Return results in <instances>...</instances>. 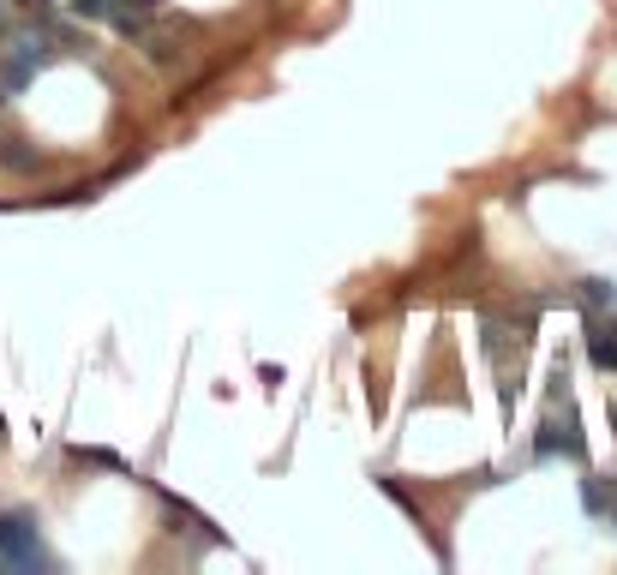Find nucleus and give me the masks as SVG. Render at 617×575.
Returning a JSON list of instances; mask_svg holds the SVG:
<instances>
[{"label":"nucleus","instance_id":"obj_1","mask_svg":"<svg viewBox=\"0 0 617 575\" xmlns=\"http://www.w3.org/2000/svg\"><path fill=\"white\" fill-rule=\"evenodd\" d=\"M0 570H48V552L30 516H0Z\"/></svg>","mask_w":617,"mask_h":575},{"label":"nucleus","instance_id":"obj_2","mask_svg":"<svg viewBox=\"0 0 617 575\" xmlns=\"http://www.w3.org/2000/svg\"><path fill=\"white\" fill-rule=\"evenodd\" d=\"M588 354H594L600 372H617V318H594V330H588Z\"/></svg>","mask_w":617,"mask_h":575},{"label":"nucleus","instance_id":"obj_3","mask_svg":"<svg viewBox=\"0 0 617 575\" xmlns=\"http://www.w3.org/2000/svg\"><path fill=\"white\" fill-rule=\"evenodd\" d=\"M534 450H540V456H558V450H570V456H582L588 444L576 438V420H564V432H558V420H546V438H540Z\"/></svg>","mask_w":617,"mask_h":575},{"label":"nucleus","instance_id":"obj_4","mask_svg":"<svg viewBox=\"0 0 617 575\" xmlns=\"http://www.w3.org/2000/svg\"><path fill=\"white\" fill-rule=\"evenodd\" d=\"M582 300H588L594 312H606V306H617V288L606 282V276H594V282H582Z\"/></svg>","mask_w":617,"mask_h":575},{"label":"nucleus","instance_id":"obj_5","mask_svg":"<svg viewBox=\"0 0 617 575\" xmlns=\"http://www.w3.org/2000/svg\"><path fill=\"white\" fill-rule=\"evenodd\" d=\"M0 162H6V168H24V174H30V168H36V150H18V138H0Z\"/></svg>","mask_w":617,"mask_h":575},{"label":"nucleus","instance_id":"obj_6","mask_svg":"<svg viewBox=\"0 0 617 575\" xmlns=\"http://www.w3.org/2000/svg\"><path fill=\"white\" fill-rule=\"evenodd\" d=\"M84 18H114V0H72Z\"/></svg>","mask_w":617,"mask_h":575}]
</instances>
